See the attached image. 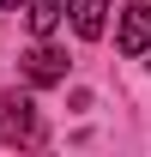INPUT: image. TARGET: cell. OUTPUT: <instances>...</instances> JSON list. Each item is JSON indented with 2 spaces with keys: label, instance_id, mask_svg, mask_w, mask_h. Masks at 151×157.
I'll list each match as a JSON object with an SVG mask.
<instances>
[{
  "label": "cell",
  "instance_id": "1",
  "mask_svg": "<svg viewBox=\"0 0 151 157\" xmlns=\"http://www.w3.org/2000/svg\"><path fill=\"white\" fill-rule=\"evenodd\" d=\"M37 139H42L37 103L30 97H0V145H37Z\"/></svg>",
  "mask_w": 151,
  "mask_h": 157
},
{
  "label": "cell",
  "instance_id": "2",
  "mask_svg": "<svg viewBox=\"0 0 151 157\" xmlns=\"http://www.w3.org/2000/svg\"><path fill=\"white\" fill-rule=\"evenodd\" d=\"M115 42H121V55H145V48H151V0H139V6H127V12H121Z\"/></svg>",
  "mask_w": 151,
  "mask_h": 157
},
{
  "label": "cell",
  "instance_id": "3",
  "mask_svg": "<svg viewBox=\"0 0 151 157\" xmlns=\"http://www.w3.org/2000/svg\"><path fill=\"white\" fill-rule=\"evenodd\" d=\"M24 78H30V85H60V78H67V55L48 48V42H37V48L24 55Z\"/></svg>",
  "mask_w": 151,
  "mask_h": 157
},
{
  "label": "cell",
  "instance_id": "4",
  "mask_svg": "<svg viewBox=\"0 0 151 157\" xmlns=\"http://www.w3.org/2000/svg\"><path fill=\"white\" fill-rule=\"evenodd\" d=\"M67 12H73V30L85 42L103 36V18H109V0H67Z\"/></svg>",
  "mask_w": 151,
  "mask_h": 157
},
{
  "label": "cell",
  "instance_id": "5",
  "mask_svg": "<svg viewBox=\"0 0 151 157\" xmlns=\"http://www.w3.org/2000/svg\"><path fill=\"white\" fill-rule=\"evenodd\" d=\"M24 18H30L37 36H48V30L60 24V0H24Z\"/></svg>",
  "mask_w": 151,
  "mask_h": 157
},
{
  "label": "cell",
  "instance_id": "6",
  "mask_svg": "<svg viewBox=\"0 0 151 157\" xmlns=\"http://www.w3.org/2000/svg\"><path fill=\"white\" fill-rule=\"evenodd\" d=\"M0 6H6V12H18V6H24V0H0Z\"/></svg>",
  "mask_w": 151,
  "mask_h": 157
}]
</instances>
